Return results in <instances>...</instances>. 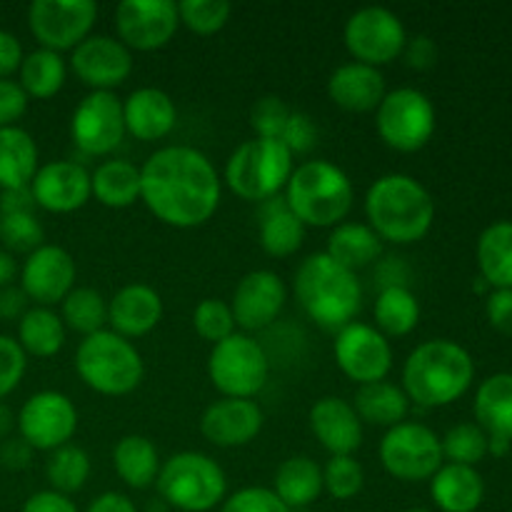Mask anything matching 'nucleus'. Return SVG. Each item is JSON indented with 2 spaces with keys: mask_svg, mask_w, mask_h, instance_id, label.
I'll return each mask as SVG.
<instances>
[{
  "mask_svg": "<svg viewBox=\"0 0 512 512\" xmlns=\"http://www.w3.org/2000/svg\"><path fill=\"white\" fill-rule=\"evenodd\" d=\"M218 170L210 158L190 145L160 148L140 165V200L170 228L205 225L220 205Z\"/></svg>",
  "mask_w": 512,
  "mask_h": 512,
  "instance_id": "obj_1",
  "label": "nucleus"
},
{
  "mask_svg": "<svg viewBox=\"0 0 512 512\" xmlns=\"http://www.w3.org/2000/svg\"><path fill=\"white\" fill-rule=\"evenodd\" d=\"M365 218L380 240L393 245L418 243L433 228L435 200L413 175L388 173L368 188Z\"/></svg>",
  "mask_w": 512,
  "mask_h": 512,
  "instance_id": "obj_2",
  "label": "nucleus"
},
{
  "mask_svg": "<svg viewBox=\"0 0 512 512\" xmlns=\"http://www.w3.org/2000/svg\"><path fill=\"white\" fill-rule=\"evenodd\" d=\"M475 363L453 340H425L403 365V390L420 408H445L470 390Z\"/></svg>",
  "mask_w": 512,
  "mask_h": 512,
  "instance_id": "obj_3",
  "label": "nucleus"
},
{
  "mask_svg": "<svg viewBox=\"0 0 512 512\" xmlns=\"http://www.w3.org/2000/svg\"><path fill=\"white\" fill-rule=\"evenodd\" d=\"M295 298L315 325L340 330L350 325L363 303L358 275L335 263L328 253H313L295 270Z\"/></svg>",
  "mask_w": 512,
  "mask_h": 512,
  "instance_id": "obj_4",
  "label": "nucleus"
},
{
  "mask_svg": "<svg viewBox=\"0 0 512 512\" xmlns=\"http://www.w3.org/2000/svg\"><path fill=\"white\" fill-rule=\"evenodd\" d=\"M283 200L305 228H335L353 210L355 188L330 160H305L290 175Z\"/></svg>",
  "mask_w": 512,
  "mask_h": 512,
  "instance_id": "obj_5",
  "label": "nucleus"
},
{
  "mask_svg": "<svg viewBox=\"0 0 512 512\" xmlns=\"http://www.w3.org/2000/svg\"><path fill=\"white\" fill-rule=\"evenodd\" d=\"M295 155L283 140L253 138L233 150L225 163V185L248 203H268L278 198L295 170Z\"/></svg>",
  "mask_w": 512,
  "mask_h": 512,
  "instance_id": "obj_6",
  "label": "nucleus"
},
{
  "mask_svg": "<svg viewBox=\"0 0 512 512\" xmlns=\"http://www.w3.org/2000/svg\"><path fill=\"white\" fill-rule=\"evenodd\" d=\"M75 370L90 390L108 398L133 393L145 375L143 355L113 330H100L80 340L75 350Z\"/></svg>",
  "mask_w": 512,
  "mask_h": 512,
  "instance_id": "obj_7",
  "label": "nucleus"
},
{
  "mask_svg": "<svg viewBox=\"0 0 512 512\" xmlns=\"http://www.w3.org/2000/svg\"><path fill=\"white\" fill-rule=\"evenodd\" d=\"M160 500L180 512H210L228 498V478L210 455L183 450L160 463Z\"/></svg>",
  "mask_w": 512,
  "mask_h": 512,
  "instance_id": "obj_8",
  "label": "nucleus"
},
{
  "mask_svg": "<svg viewBox=\"0 0 512 512\" xmlns=\"http://www.w3.org/2000/svg\"><path fill=\"white\" fill-rule=\"evenodd\" d=\"M208 378L223 398L253 400L268 383L270 358L248 333H233L210 350Z\"/></svg>",
  "mask_w": 512,
  "mask_h": 512,
  "instance_id": "obj_9",
  "label": "nucleus"
},
{
  "mask_svg": "<svg viewBox=\"0 0 512 512\" xmlns=\"http://www.w3.org/2000/svg\"><path fill=\"white\" fill-rule=\"evenodd\" d=\"M380 140L398 153H418L435 133V105L423 90L395 88L375 110Z\"/></svg>",
  "mask_w": 512,
  "mask_h": 512,
  "instance_id": "obj_10",
  "label": "nucleus"
},
{
  "mask_svg": "<svg viewBox=\"0 0 512 512\" xmlns=\"http://www.w3.org/2000/svg\"><path fill=\"white\" fill-rule=\"evenodd\" d=\"M385 473L403 483H423L443 468V445L435 430L423 423H400L380 440Z\"/></svg>",
  "mask_w": 512,
  "mask_h": 512,
  "instance_id": "obj_11",
  "label": "nucleus"
},
{
  "mask_svg": "<svg viewBox=\"0 0 512 512\" xmlns=\"http://www.w3.org/2000/svg\"><path fill=\"white\" fill-rule=\"evenodd\" d=\"M343 40L355 63L380 68L403 55L408 33H405L403 20L393 10L368 5L350 15L343 30Z\"/></svg>",
  "mask_w": 512,
  "mask_h": 512,
  "instance_id": "obj_12",
  "label": "nucleus"
},
{
  "mask_svg": "<svg viewBox=\"0 0 512 512\" xmlns=\"http://www.w3.org/2000/svg\"><path fill=\"white\" fill-rule=\"evenodd\" d=\"M98 5L93 0H33L28 8V28L40 48L75 50L93 35Z\"/></svg>",
  "mask_w": 512,
  "mask_h": 512,
  "instance_id": "obj_13",
  "label": "nucleus"
},
{
  "mask_svg": "<svg viewBox=\"0 0 512 512\" xmlns=\"http://www.w3.org/2000/svg\"><path fill=\"white\" fill-rule=\"evenodd\" d=\"M15 428L33 450L53 453L73 440L78 430V410L65 393L40 390L23 403Z\"/></svg>",
  "mask_w": 512,
  "mask_h": 512,
  "instance_id": "obj_14",
  "label": "nucleus"
},
{
  "mask_svg": "<svg viewBox=\"0 0 512 512\" xmlns=\"http://www.w3.org/2000/svg\"><path fill=\"white\" fill-rule=\"evenodd\" d=\"M335 363L340 373L358 385L380 383L393 370V345L375 325L358 323L338 330L333 343Z\"/></svg>",
  "mask_w": 512,
  "mask_h": 512,
  "instance_id": "obj_15",
  "label": "nucleus"
},
{
  "mask_svg": "<svg viewBox=\"0 0 512 512\" xmlns=\"http://www.w3.org/2000/svg\"><path fill=\"white\" fill-rule=\"evenodd\" d=\"M125 135L123 100L115 93L90 90L73 110L70 138L85 155H110Z\"/></svg>",
  "mask_w": 512,
  "mask_h": 512,
  "instance_id": "obj_16",
  "label": "nucleus"
},
{
  "mask_svg": "<svg viewBox=\"0 0 512 512\" xmlns=\"http://www.w3.org/2000/svg\"><path fill=\"white\" fill-rule=\"evenodd\" d=\"M178 28V5L170 0H123L115 8V33L130 53L165 48Z\"/></svg>",
  "mask_w": 512,
  "mask_h": 512,
  "instance_id": "obj_17",
  "label": "nucleus"
},
{
  "mask_svg": "<svg viewBox=\"0 0 512 512\" xmlns=\"http://www.w3.org/2000/svg\"><path fill=\"white\" fill-rule=\"evenodd\" d=\"M70 70L90 90L113 93L133 73V53L113 35H90L70 53Z\"/></svg>",
  "mask_w": 512,
  "mask_h": 512,
  "instance_id": "obj_18",
  "label": "nucleus"
},
{
  "mask_svg": "<svg viewBox=\"0 0 512 512\" xmlns=\"http://www.w3.org/2000/svg\"><path fill=\"white\" fill-rule=\"evenodd\" d=\"M75 260L60 245L43 243L25 258L20 268V288L40 308L63 303L65 295L75 288Z\"/></svg>",
  "mask_w": 512,
  "mask_h": 512,
  "instance_id": "obj_19",
  "label": "nucleus"
},
{
  "mask_svg": "<svg viewBox=\"0 0 512 512\" xmlns=\"http://www.w3.org/2000/svg\"><path fill=\"white\" fill-rule=\"evenodd\" d=\"M285 300H288V288H285L283 278L273 270H253V273L243 275L240 283L233 290V310L235 325H240L248 333H258V330L268 328L270 323L278 320L283 313Z\"/></svg>",
  "mask_w": 512,
  "mask_h": 512,
  "instance_id": "obj_20",
  "label": "nucleus"
},
{
  "mask_svg": "<svg viewBox=\"0 0 512 512\" xmlns=\"http://www.w3.org/2000/svg\"><path fill=\"white\" fill-rule=\"evenodd\" d=\"M35 208H43L48 213L65 215L83 208L90 198V173L85 165L73 160H53V163L40 165L30 183Z\"/></svg>",
  "mask_w": 512,
  "mask_h": 512,
  "instance_id": "obj_21",
  "label": "nucleus"
},
{
  "mask_svg": "<svg viewBox=\"0 0 512 512\" xmlns=\"http://www.w3.org/2000/svg\"><path fill=\"white\" fill-rule=\"evenodd\" d=\"M263 425L265 415L255 400L220 398L205 408L200 433L215 448H243L258 438Z\"/></svg>",
  "mask_w": 512,
  "mask_h": 512,
  "instance_id": "obj_22",
  "label": "nucleus"
},
{
  "mask_svg": "<svg viewBox=\"0 0 512 512\" xmlns=\"http://www.w3.org/2000/svg\"><path fill=\"white\" fill-rule=\"evenodd\" d=\"M310 430L315 440L333 455H353L363 445V420L353 403L335 395H325L310 408Z\"/></svg>",
  "mask_w": 512,
  "mask_h": 512,
  "instance_id": "obj_23",
  "label": "nucleus"
},
{
  "mask_svg": "<svg viewBox=\"0 0 512 512\" xmlns=\"http://www.w3.org/2000/svg\"><path fill=\"white\" fill-rule=\"evenodd\" d=\"M163 320V298L155 288L133 283L108 300V325L115 335L135 340L158 328Z\"/></svg>",
  "mask_w": 512,
  "mask_h": 512,
  "instance_id": "obj_24",
  "label": "nucleus"
},
{
  "mask_svg": "<svg viewBox=\"0 0 512 512\" xmlns=\"http://www.w3.org/2000/svg\"><path fill=\"white\" fill-rule=\"evenodd\" d=\"M125 133L140 143H155L173 133L178 108L173 98L160 88H138L123 100Z\"/></svg>",
  "mask_w": 512,
  "mask_h": 512,
  "instance_id": "obj_25",
  "label": "nucleus"
},
{
  "mask_svg": "<svg viewBox=\"0 0 512 512\" xmlns=\"http://www.w3.org/2000/svg\"><path fill=\"white\" fill-rule=\"evenodd\" d=\"M385 78L378 68L345 63L328 78V98L348 113H373L385 98Z\"/></svg>",
  "mask_w": 512,
  "mask_h": 512,
  "instance_id": "obj_26",
  "label": "nucleus"
},
{
  "mask_svg": "<svg viewBox=\"0 0 512 512\" xmlns=\"http://www.w3.org/2000/svg\"><path fill=\"white\" fill-rule=\"evenodd\" d=\"M430 495L443 512H475L485 498L483 475L468 465L443 463L430 478Z\"/></svg>",
  "mask_w": 512,
  "mask_h": 512,
  "instance_id": "obj_27",
  "label": "nucleus"
},
{
  "mask_svg": "<svg viewBox=\"0 0 512 512\" xmlns=\"http://www.w3.org/2000/svg\"><path fill=\"white\" fill-rule=\"evenodd\" d=\"M38 145L20 125L0 128V190L28 188L38 173Z\"/></svg>",
  "mask_w": 512,
  "mask_h": 512,
  "instance_id": "obj_28",
  "label": "nucleus"
},
{
  "mask_svg": "<svg viewBox=\"0 0 512 512\" xmlns=\"http://www.w3.org/2000/svg\"><path fill=\"white\" fill-rule=\"evenodd\" d=\"M273 490L290 510L308 508L323 493V468L308 455H293L275 470Z\"/></svg>",
  "mask_w": 512,
  "mask_h": 512,
  "instance_id": "obj_29",
  "label": "nucleus"
},
{
  "mask_svg": "<svg viewBox=\"0 0 512 512\" xmlns=\"http://www.w3.org/2000/svg\"><path fill=\"white\" fill-rule=\"evenodd\" d=\"M260 245L270 258H290L305 243V225L293 215L283 198H273L263 203L260 210Z\"/></svg>",
  "mask_w": 512,
  "mask_h": 512,
  "instance_id": "obj_30",
  "label": "nucleus"
},
{
  "mask_svg": "<svg viewBox=\"0 0 512 512\" xmlns=\"http://www.w3.org/2000/svg\"><path fill=\"white\" fill-rule=\"evenodd\" d=\"M473 410L488 438L512 440V373H495L483 380Z\"/></svg>",
  "mask_w": 512,
  "mask_h": 512,
  "instance_id": "obj_31",
  "label": "nucleus"
},
{
  "mask_svg": "<svg viewBox=\"0 0 512 512\" xmlns=\"http://www.w3.org/2000/svg\"><path fill=\"white\" fill-rule=\"evenodd\" d=\"M355 413L363 423L378 425V428H395L405 423L410 413V398L400 385L380 380V383L360 385L353 403Z\"/></svg>",
  "mask_w": 512,
  "mask_h": 512,
  "instance_id": "obj_32",
  "label": "nucleus"
},
{
  "mask_svg": "<svg viewBox=\"0 0 512 512\" xmlns=\"http://www.w3.org/2000/svg\"><path fill=\"white\" fill-rule=\"evenodd\" d=\"M90 190L105 208H130L140 200V168L130 160H105L90 173Z\"/></svg>",
  "mask_w": 512,
  "mask_h": 512,
  "instance_id": "obj_33",
  "label": "nucleus"
},
{
  "mask_svg": "<svg viewBox=\"0 0 512 512\" xmlns=\"http://www.w3.org/2000/svg\"><path fill=\"white\" fill-rule=\"evenodd\" d=\"M325 253L338 265L348 268L350 273H358L360 268H368L370 263L383 253V240L375 235L368 223H340L328 235V248Z\"/></svg>",
  "mask_w": 512,
  "mask_h": 512,
  "instance_id": "obj_34",
  "label": "nucleus"
},
{
  "mask_svg": "<svg viewBox=\"0 0 512 512\" xmlns=\"http://www.w3.org/2000/svg\"><path fill=\"white\" fill-rule=\"evenodd\" d=\"M113 468L128 488H150L160 473L158 448L145 435H125L113 448Z\"/></svg>",
  "mask_w": 512,
  "mask_h": 512,
  "instance_id": "obj_35",
  "label": "nucleus"
},
{
  "mask_svg": "<svg viewBox=\"0 0 512 512\" xmlns=\"http://www.w3.org/2000/svg\"><path fill=\"white\" fill-rule=\"evenodd\" d=\"M478 268L495 290H512V220L488 225L478 238Z\"/></svg>",
  "mask_w": 512,
  "mask_h": 512,
  "instance_id": "obj_36",
  "label": "nucleus"
},
{
  "mask_svg": "<svg viewBox=\"0 0 512 512\" xmlns=\"http://www.w3.org/2000/svg\"><path fill=\"white\" fill-rule=\"evenodd\" d=\"M68 328L63 318L50 308H28V313L18 320V345L25 355L33 358H53L63 350Z\"/></svg>",
  "mask_w": 512,
  "mask_h": 512,
  "instance_id": "obj_37",
  "label": "nucleus"
},
{
  "mask_svg": "<svg viewBox=\"0 0 512 512\" xmlns=\"http://www.w3.org/2000/svg\"><path fill=\"white\" fill-rule=\"evenodd\" d=\"M65 80H68V65H65L63 55L55 53V50L38 48L25 55L23 63H20L18 85L28 98H55L63 90Z\"/></svg>",
  "mask_w": 512,
  "mask_h": 512,
  "instance_id": "obj_38",
  "label": "nucleus"
},
{
  "mask_svg": "<svg viewBox=\"0 0 512 512\" xmlns=\"http://www.w3.org/2000/svg\"><path fill=\"white\" fill-rule=\"evenodd\" d=\"M420 323V303L415 293L405 285L393 283L380 290L375 300V330L385 338H403L413 333Z\"/></svg>",
  "mask_w": 512,
  "mask_h": 512,
  "instance_id": "obj_39",
  "label": "nucleus"
},
{
  "mask_svg": "<svg viewBox=\"0 0 512 512\" xmlns=\"http://www.w3.org/2000/svg\"><path fill=\"white\" fill-rule=\"evenodd\" d=\"M60 305H63L60 318L65 328L75 330L83 338L100 333L108 325V300L95 288H73Z\"/></svg>",
  "mask_w": 512,
  "mask_h": 512,
  "instance_id": "obj_40",
  "label": "nucleus"
},
{
  "mask_svg": "<svg viewBox=\"0 0 512 512\" xmlns=\"http://www.w3.org/2000/svg\"><path fill=\"white\" fill-rule=\"evenodd\" d=\"M45 475H48L50 490L60 495H73L85 488L90 478V458L78 445H63L53 450L45 463Z\"/></svg>",
  "mask_w": 512,
  "mask_h": 512,
  "instance_id": "obj_41",
  "label": "nucleus"
},
{
  "mask_svg": "<svg viewBox=\"0 0 512 512\" xmlns=\"http://www.w3.org/2000/svg\"><path fill=\"white\" fill-rule=\"evenodd\" d=\"M443 445V460L453 465H468L475 468L488 455V433L478 423H460L440 438Z\"/></svg>",
  "mask_w": 512,
  "mask_h": 512,
  "instance_id": "obj_42",
  "label": "nucleus"
},
{
  "mask_svg": "<svg viewBox=\"0 0 512 512\" xmlns=\"http://www.w3.org/2000/svg\"><path fill=\"white\" fill-rule=\"evenodd\" d=\"M233 5L228 0H183L178 3L180 25L195 35H215L228 25Z\"/></svg>",
  "mask_w": 512,
  "mask_h": 512,
  "instance_id": "obj_43",
  "label": "nucleus"
},
{
  "mask_svg": "<svg viewBox=\"0 0 512 512\" xmlns=\"http://www.w3.org/2000/svg\"><path fill=\"white\" fill-rule=\"evenodd\" d=\"M0 240L3 248L13 253H33L43 245L45 230L35 213H8L0 215Z\"/></svg>",
  "mask_w": 512,
  "mask_h": 512,
  "instance_id": "obj_44",
  "label": "nucleus"
},
{
  "mask_svg": "<svg viewBox=\"0 0 512 512\" xmlns=\"http://www.w3.org/2000/svg\"><path fill=\"white\" fill-rule=\"evenodd\" d=\"M365 470L353 455H333L323 468V490L335 500H350L363 490Z\"/></svg>",
  "mask_w": 512,
  "mask_h": 512,
  "instance_id": "obj_45",
  "label": "nucleus"
},
{
  "mask_svg": "<svg viewBox=\"0 0 512 512\" xmlns=\"http://www.w3.org/2000/svg\"><path fill=\"white\" fill-rule=\"evenodd\" d=\"M193 328L208 343L218 345L220 340L235 333V318L230 303L220 298H205L193 310Z\"/></svg>",
  "mask_w": 512,
  "mask_h": 512,
  "instance_id": "obj_46",
  "label": "nucleus"
},
{
  "mask_svg": "<svg viewBox=\"0 0 512 512\" xmlns=\"http://www.w3.org/2000/svg\"><path fill=\"white\" fill-rule=\"evenodd\" d=\"M293 110L278 98V95H265L250 110V125L255 130V138H283V130Z\"/></svg>",
  "mask_w": 512,
  "mask_h": 512,
  "instance_id": "obj_47",
  "label": "nucleus"
},
{
  "mask_svg": "<svg viewBox=\"0 0 512 512\" xmlns=\"http://www.w3.org/2000/svg\"><path fill=\"white\" fill-rule=\"evenodd\" d=\"M28 368V355L10 335H0V400L13 393Z\"/></svg>",
  "mask_w": 512,
  "mask_h": 512,
  "instance_id": "obj_48",
  "label": "nucleus"
},
{
  "mask_svg": "<svg viewBox=\"0 0 512 512\" xmlns=\"http://www.w3.org/2000/svg\"><path fill=\"white\" fill-rule=\"evenodd\" d=\"M220 512H290V508L270 488H243L223 500Z\"/></svg>",
  "mask_w": 512,
  "mask_h": 512,
  "instance_id": "obj_49",
  "label": "nucleus"
},
{
  "mask_svg": "<svg viewBox=\"0 0 512 512\" xmlns=\"http://www.w3.org/2000/svg\"><path fill=\"white\" fill-rule=\"evenodd\" d=\"M280 140H283L285 148L293 155H305L315 148V143H318V125L313 123V118H310L308 113L293 110Z\"/></svg>",
  "mask_w": 512,
  "mask_h": 512,
  "instance_id": "obj_50",
  "label": "nucleus"
},
{
  "mask_svg": "<svg viewBox=\"0 0 512 512\" xmlns=\"http://www.w3.org/2000/svg\"><path fill=\"white\" fill-rule=\"evenodd\" d=\"M28 95L18 80H0V128H13L28 110Z\"/></svg>",
  "mask_w": 512,
  "mask_h": 512,
  "instance_id": "obj_51",
  "label": "nucleus"
},
{
  "mask_svg": "<svg viewBox=\"0 0 512 512\" xmlns=\"http://www.w3.org/2000/svg\"><path fill=\"white\" fill-rule=\"evenodd\" d=\"M405 65L413 70H428L438 63V45L428 35H413L403 48Z\"/></svg>",
  "mask_w": 512,
  "mask_h": 512,
  "instance_id": "obj_52",
  "label": "nucleus"
},
{
  "mask_svg": "<svg viewBox=\"0 0 512 512\" xmlns=\"http://www.w3.org/2000/svg\"><path fill=\"white\" fill-rule=\"evenodd\" d=\"M485 315L498 333L512 338V290H495L488 295Z\"/></svg>",
  "mask_w": 512,
  "mask_h": 512,
  "instance_id": "obj_53",
  "label": "nucleus"
},
{
  "mask_svg": "<svg viewBox=\"0 0 512 512\" xmlns=\"http://www.w3.org/2000/svg\"><path fill=\"white\" fill-rule=\"evenodd\" d=\"M25 53L20 40L13 33L0 28V80L10 78L13 73H18L20 63H23Z\"/></svg>",
  "mask_w": 512,
  "mask_h": 512,
  "instance_id": "obj_54",
  "label": "nucleus"
},
{
  "mask_svg": "<svg viewBox=\"0 0 512 512\" xmlns=\"http://www.w3.org/2000/svg\"><path fill=\"white\" fill-rule=\"evenodd\" d=\"M20 512H78V508L68 495H60L55 490H40L25 500Z\"/></svg>",
  "mask_w": 512,
  "mask_h": 512,
  "instance_id": "obj_55",
  "label": "nucleus"
},
{
  "mask_svg": "<svg viewBox=\"0 0 512 512\" xmlns=\"http://www.w3.org/2000/svg\"><path fill=\"white\" fill-rule=\"evenodd\" d=\"M33 460V448L23 438H8L0 443V465L8 470H25Z\"/></svg>",
  "mask_w": 512,
  "mask_h": 512,
  "instance_id": "obj_56",
  "label": "nucleus"
},
{
  "mask_svg": "<svg viewBox=\"0 0 512 512\" xmlns=\"http://www.w3.org/2000/svg\"><path fill=\"white\" fill-rule=\"evenodd\" d=\"M28 295L23 293V288H8L0 290V320H20L28 313Z\"/></svg>",
  "mask_w": 512,
  "mask_h": 512,
  "instance_id": "obj_57",
  "label": "nucleus"
},
{
  "mask_svg": "<svg viewBox=\"0 0 512 512\" xmlns=\"http://www.w3.org/2000/svg\"><path fill=\"white\" fill-rule=\"evenodd\" d=\"M8 213H35V200L28 188L0 190V215Z\"/></svg>",
  "mask_w": 512,
  "mask_h": 512,
  "instance_id": "obj_58",
  "label": "nucleus"
},
{
  "mask_svg": "<svg viewBox=\"0 0 512 512\" xmlns=\"http://www.w3.org/2000/svg\"><path fill=\"white\" fill-rule=\"evenodd\" d=\"M85 512H138V508H135V503L128 495L110 490V493L98 495Z\"/></svg>",
  "mask_w": 512,
  "mask_h": 512,
  "instance_id": "obj_59",
  "label": "nucleus"
},
{
  "mask_svg": "<svg viewBox=\"0 0 512 512\" xmlns=\"http://www.w3.org/2000/svg\"><path fill=\"white\" fill-rule=\"evenodd\" d=\"M15 273H18V265H15V258L5 248H0V290L8 288L15 280Z\"/></svg>",
  "mask_w": 512,
  "mask_h": 512,
  "instance_id": "obj_60",
  "label": "nucleus"
},
{
  "mask_svg": "<svg viewBox=\"0 0 512 512\" xmlns=\"http://www.w3.org/2000/svg\"><path fill=\"white\" fill-rule=\"evenodd\" d=\"M13 430H15L13 410H10L5 403H0V443L10 438V433H13Z\"/></svg>",
  "mask_w": 512,
  "mask_h": 512,
  "instance_id": "obj_61",
  "label": "nucleus"
},
{
  "mask_svg": "<svg viewBox=\"0 0 512 512\" xmlns=\"http://www.w3.org/2000/svg\"><path fill=\"white\" fill-rule=\"evenodd\" d=\"M512 440L505 438H488V455H495V458H503V455L510 453Z\"/></svg>",
  "mask_w": 512,
  "mask_h": 512,
  "instance_id": "obj_62",
  "label": "nucleus"
},
{
  "mask_svg": "<svg viewBox=\"0 0 512 512\" xmlns=\"http://www.w3.org/2000/svg\"><path fill=\"white\" fill-rule=\"evenodd\" d=\"M405 512H433V510H428V508H413V510H405Z\"/></svg>",
  "mask_w": 512,
  "mask_h": 512,
  "instance_id": "obj_63",
  "label": "nucleus"
}]
</instances>
